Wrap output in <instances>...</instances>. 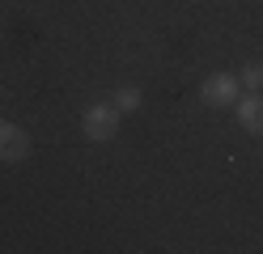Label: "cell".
I'll use <instances>...</instances> for the list:
<instances>
[{
	"label": "cell",
	"mask_w": 263,
	"mask_h": 254,
	"mask_svg": "<svg viewBox=\"0 0 263 254\" xmlns=\"http://www.w3.org/2000/svg\"><path fill=\"white\" fill-rule=\"evenodd\" d=\"M81 131H85L89 144L115 140V131H119V106H115V102H93V106H85V114H81Z\"/></svg>",
	"instance_id": "6da1fadb"
},
{
	"label": "cell",
	"mask_w": 263,
	"mask_h": 254,
	"mask_svg": "<svg viewBox=\"0 0 263 254\" xmlns=\"http://www.w3.org/2000/svg\"><path fill=\"white\" fill-rule=\"evenodd\" d=\"M238 97H242V81L234 72H212L200 85V102L204 106H234Z\"/></svg>",
	"instance_id": "7a4b0ae2"
},
{
	"label": "cell",
	"mask_w": 263,
	"mask_h": 254,
	"mask_svg": "<svg viewBox=\"0 0 263 254\" xmlns=\"http://www.w3.org/2000/svg\"><path fill=\"white\" fill-rule=\"evenodd\" d=\"M30 157V135L9 123V119H0V161H26Z\"/></svg>",
	"instance_id": "3957f363"
},
{
	"label": "cell",
	"mask_w": 263,
	"mask_h": 254,
	"mask_svg": "<svg viewBox=\"0 0 263 254\" xmlns=\"http://www.w3.org/2000/svg\"><path fill=\"white\" fill-rule=\"evenodd\" d=\"M234 114H238L242 131L263 135V93H246V97H238V102H234Z\"/></svg>",
	"instance_id": "277c9868"
},
{
	"label": "cell",
	"mask_w": 263,
	"mask_h": 254,
	"mask_svg": "<svg viewBox=\"0 0 263 254\" xmlns=\"http://www.w3.org/2000/svg\"><path fill=\"white\" fill-rule=\"evenodd\" d=\"M110 102H115V106H119V114H123V110H140L144 93L136 89V85H123V89H115V97H110Z\"/></svg>",
	"instance_id": "5b68a950"
},
{
	"label": "cell",
	"mask_w": 263,
	"mask_h": 254,
	"mask_svg": "<svg viewBox=\"0 0 263 254\" xmlns=\"http://www.w3.org/2000/svg\"><path fill=\"white\" fill-rule=\"evenodd\" d=\"M238 81H242V89L259 93V89H263V64H246L242 72H238Z\"/></svg>",
	"instance_id": "8992f818"
}]
</instances>
